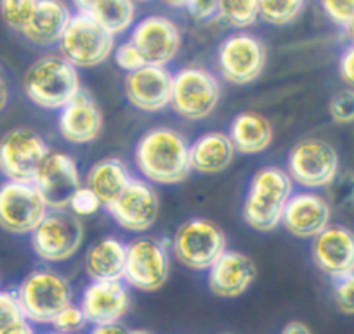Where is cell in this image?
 Returning <instances> with one entry per match:
<instances>
[{"label": "cell", "mask_w": 354, "mask_h": 334, "mask_svg": "<svg viewBox=\"0 0 354 334\" xmlns=\"http://www.w3.org/2000/svg\"><path fill=\"white\" fill-rule=\"evenodd\" d=\"M134 163L142 179L156 186H177L189 177V142L176 128L155 127L139 137Z\"/></svg>", "instance_id": "obj_1"}, {"label": "cell", "mask_w": 354, "mask_h": 334, "mask_svg": "<svg viewBox=\"0 0 354 334\" xmlns=\"http://www.w3.org/2000/svg\"><path fill=\"white\" fill-rule=\"evenodd\" d=\"M294 194V180L280 166L257 170L248 184L241 217L250 229L271 233L281 226L285 206Z\"/></svg>", "instance_id": "obj_2"}, {"label": "cell", "mask_w": 354, "mask_h": 334, "mask_svg": "<svg viewBox=\"0 0 354 334\" xmlns=\"http://www.w3.org/2000/svg\"><path fill=\"white\" fill-rule=\"evenodd\" d=\"M23 90L37 108L59 111L82 90L80 73L61 54H47L26 70Z\"/></svg>", "instance_id": "obj_3"}, {"label": "cell", "mask_w": 354, "mask_h": 334, "mask_svg": "<svg viewBox=\"0 0 354 334\" xmlns=\"http://www.w3.org/2000/svg\"><path fill=\"white\" fill-rule=\"evenodd\" d=\"M16 295L33 326H50L57 313L73 303V288L68 277L46 267L30 272Z\"/></svg>", "instance_id": "obj_4"}, {"label": "cell", "mask_w": 354, "mask_h": 334, "mask_svg": "<svg viewBox=\"0 0 354 334\" xmlns=\"http://www.w3.org/2000/svg\"><path fill=\"white\" fill-rule=\"evenodd\" d=\"M223 229L209 218H189L174 233L170 251L177 264L195 272L209 271L210 265L227 250Z\"/></svg>", "instance_id": "obj_5"}, {"label": "cell", "mask_w": 354, "mask_h": 334, "mask_svg": "<svg viewBox=\"0 0 354 334\" xmlns=\"http://www.w3.org/2000/svg\"><path fill=\"white\" fill-rule=\"evenodd\" d=\"M85 229L82 218L68 208L49 210L30 234V244L39 260L46 264H63L80 251Z\"/></svg>", "instance_id": "obj_6"}, {"label": "cell", "mask_w": 354, "mask_h": 334, "mask_svg": "<svg viewBox=\"0 0 354 334\" xmlns=\"http://www.w3.org/2000/svg\"><path fill=\"white\" fill-rule=\"evenodd\" d=\"M219 78L200 66L181 68L174 75L170 108L188 121H203L212 117L221 101Z\"/></svg>", "instance_id": "obj_7"}, {"label": "cell", "mask_w": 354, "mask_h": 334, "mask_svg": "<svg viewBox=\"0 0 354 334\" xmlns=\"http://www.w3.org/2000/svg\"><path fill=\"white\" fill-rule=\"evenodd\" d=\"M57 50L78 70L101 66L115 50V35L87 14L75 12L57 43Z\"/></svg>", "instance_id": "obj_8"}, {"label": "cell", "mask_w": 354, "mask_h": 334, "mask_svg": "<svg viewBox=\"0 0 354 334\" xmlns=\"http://www.w3.org/2000/svg\"><path fill=\"white\" fill-rule=\"evenodd\" d=\"M170 275V248L151 236L134 237L127 243L124 281L141 293H155Z\"/></svg>", "instance_id": "obj_9"}, {"label": "cell", "mask_w": 354, "mask_h": 334, "mask_svg": "<svg viewBox=\"0 0 354 334\" xmlns=\"http://www.w3.org/2000/svg\"><path fill=\"white\" fill-rule=\"evenodd\" d=\"M268 63L264 42L247 32L231 33L217 49V68L227 84L245 87L261 78Z\"/></svg>", "instance_id": "obj_10"}, {"label": "cell", "mask_w": 354, "mask_h": 334, "mask_svg": "<svg viewBox=\"0 0 354 334\" xmlns=\"http://www.w3.org/2000/svg\"><path fill=\"white\" fill-rule=\"evenodd\" d=\"M339 153L322 139H304L290 149L287 172L304 189H326L339 175Z\"/></svg>", "instance_id": "obj_11"}, {"label": "cell", "mask_w": 354, "mask_h": 334, "mask_svg": "<svg viewBox=\"0 0 354 334\" xmlns=\"http://www.w3.org/2000/svg\"><path fill=\"white\" fill-rule=\"evenodd\" d=\"M49 206L33 182L6 180L0 184V229L15 236H30Z\"/></svg>", "instance_id": "obj_12"}, {"label": "cell", "mask_w": 354, "mask_h": 334, "mask_svg": "<svg viewBox=\"0 0 354 334\" xmlns=\"http://www.w3.org/2000/svg\"><path fill=\"white\" fill-rule=\"evenodd\" d=\"M49 151L39 132L26 127L12 128L0 137V173L8 180L33 182Z\"/></svg>", "instance_id": "obj_13"}, {"label": "cell", "mask_w": 354, "mask_h": 334, "mask_svg": "<svg viewBox=\"0 0 354 334\" xmlns=\"http://www.w3.org/2000/svg\"><path fill=\"white\" fill-rule=\"evenodd\" d=\"M120 229L132 234H145L151 229L160 215V196L151 182L132 177L124 190L104 206Z\"/></svg>", "instance_id": "obj_14"}, {"label": "cell", "mask_w": 354, "mask_h": 334, "mask_svg": "<svg viewBox=\"0 0 354 334\" xmlns=\"http://www.w3.org/2000/svg\"><path fill=\"white\" fill-rule=\"evenodd\" d=\"M131 40L146 64L167 66L181 50L183 35L176 21L167 16L151 14L134 23Z\"/></svg>", "instance_id": "obj_15"}, {"label": "cell", "mask_w": 354, "mask_h": 334, "mask_svg": "<svg viewBox=\"0 0 354 334\" xmlns=\"http://www.w3.org/2000/svg\"><path fill=\"white\" fill-rule=\"evenodd\" d=\"M33 184L46 199L49 210L68 208L71 196L84 186L77 161L61 151H49L44 158Z\"/></svg>", "instance_id": "obj_16"}, {"label": "cell", "mask_w": 354, "mask_h": 334, "mask_svg": "<svg viewBox=\"0 0 354 334\" xmlns=\"http://www.w3.org/2000/svg\"><path fill=\"white\" fill-rule=\"evenodd\" d=\"M174 75L167 66L142 64L124 78V94L142 113H160L172 101Z\"/></svg>", "instance_id": "obj_17"}, {"label": "cell", "mask_w": 354, "mask_h": 334, "mask_svg": "<svg viewBox=\"0 0 354 334\" xmlns=\"http://www.w3.org/2000/svg\"><path fill=\"white\" fill-rule=\"evenodd\" d=\"M131 291L124 279L117 281H91L80 296V308L87 317L88 326L101 327L122 322L131 310Z\"/></svg>", "instance_id": "obj_18"}, {"label": "cell", "mask_w": 354, "mask_h": 334, "mask_svg": "<svg viewBox=\"0 0 354 334\" xmlns=\"http://www.w3.org/2000/svg\"><path fill=\"white\" fill-rule=\"evenodd\" d=\"M104 118L96 99L82 88L64 108L59 109L57 132L73 146H85L96 141L103 130Z\"/></svg>", "instance_id": "obj_19"}, {"label": "cell", "mask_w": 354, "mask_h": 334, "mask_svg": "<svg viewBox=\"0 0 354 334\" xmlns=\"http://www.w3.org/2000/svg\"><path fill=\"white\" fill-rule=\"evenodd\" d=\"M330 201L313 190L294 193L285 206L281 226L297 239H313L330 226Z\"/></svg>", "instance_id": "obj_20"}, {"label": "cell", "mask_w": 354, "mask_h": 334, "mask_svg": "<svg viewBox=\"0 0 354 334\" xmlns=\"http://www.w3.org/2000/svg\"><path fill=\"white\" fill-rule=\"evenodd\" d=\"M313 264L330 279L354 272V233L347 227L332 226L313 237Z\"/></svg>", "instance_id": "obj_21"}, {"label": "cell", "mask_w": 354, "mask_h": 334, "mask_svg": "<svg viewBox=\"0 0 354 334\" xmlns=\"http://www.w3.org/2000/svg\"><path fill=\"white\" fill-rule=\"evenodd\" d=\"M254 260L236 250H226L207 271V286L212 295L233 299L245 295L255 281Z\"/></svg>", "instance_id": "obj_22"}, {"label": "cell", "mask_w": 354, "mask_h": 334, "mask_svg": "<svg viewBox=\"0 0 354 334\" xmlns=\"http://www.w3.org/2000/svg\"><path fill=\"white\" fill-rule=\"evenodd\" d=\"M71 16L64 0H39L21 35L37 47H54L59 43Z\"/></svg>", "instance_id": "obj_23"}, {"label": "cell", "mask_w": 354, "mask_h": 334, "mask_svg": "<svg viewBox=\"0 0 354 334\" xmlns=\"http://www.w3.org/2000/svg\"><path fill=\"white\" fill-rule=\"evenodd\" d=\"M236 156L230 135L224 132H205L189 144L192 170L202 175H216L231 166Z\"/></svg>", "instance_id": "obj_24"}, {"label": "cell", "mask_w": 354, "mask_h": 334, "mask_svg": "<svg viewBox=\"0 0 354 334\" xmlns=\"http://www.w3.org/2000/svg\"><path fill=\"white\" fill-rule=\"evenodd\" d=\"M127 244L118 237L104 236L88 246L84 255V271L91 281L124 279Z\"/></svg>", "instance_id": "obj_25"}, {"label": "cell", "mask_w": 354, "mask_h": 334, "mask_svg": "<svg viewBox=\"0 0 354 334\" xmlns=\"http://www.w3.org/2000/svg\"><path fill=\"white\" fill-rule=\"evenodd\" d=\"M231 142L238 155L255 156L270 149L274 139V128L271 121L254 111L236 115L227 130Z\"/></svg>", "instance_id": "obj_26"}, {"label": "cell", "mask_w": 354, "mask_h": 334, "mask_svg": "<svg viewBox=\"0 0 354 334\" xmlns=\"http://www.w3.org/2000/svg\"><path fill=\"white\" fill-rule=\"evenodd\" d=\"M132 180L129 166L118 158H104L94 163L85 175L84 184L103 201V206L115 199Z\"/></svg>", "instance_id": "obj_27"}, {"label": "cell", "mask_w": 354, "mask_h": 334, "mask_svg": "<svg viewBox=\"0 0 354 334\" xmlns=\"http://www.w3.org/2000/svg\"><path fill=\"white\" fill-rule=\"evenodd\" d=\"M136 2L132 0H100L91 12V18L96 19L111 35H122L129 32L136 23Z\"/></svg>", "instance_id": "obj_28"}, {"label": "cell", "mask_w": 354, "mask_h": 334, "mask_svg": "<svg viewBox=\"0 0 354 334\" xmlns=\"http://www.w3.org/2000/svg\"><path fill=\"white\" fill-rule=\"evenodd\" d=\"M33 324L26 319L16 291H0V334L32 333Z\"/></svg>", "instance_id": "obj_29"}, {"label": "cell", "mask_w": 354, "mask_h": 334, "mask_svg": "<svg viewBox=\"0 0 354 334\" xmlns=\"http://www.w3.org/2000/svg\"><path fill=\"white\" fill-rule=\"evenodd\" d=\"M217 18L234 30H247L259 21V0H219Z\"/></svg>", "instance_id": "obj_30"}, {"label": "cell", "mask_w": 354, "mask_h": 334, "mask_svg": "<svg viewBox=\"0 0 354 334\" xmlns=\"http://www.w3.org/2000/svg\"><path fill=\"white\" fill-rule=\"evenodd\" d=\"M306 0H259V19L271 26H287L304 11Z\"/></svg>", "instance_id": "obj_31"}, {"label": "cell", "mask_w": 354, "mask_h": 334, "mask_svg": "<svg viewBox=\"0 0 354 334\" xmlns=\"http://www.w3.org/2000/svg\"><path fill=\"white\" fill-rule=\"evenodd\" d=\"M39 0H0V18L12 32L21 33Z\"/></svg>", "instance_id": "obj_32"}, {"label": "cell", "mask_w": 354, "mask_h": 334, "mask_svg": "<svg viewBox=\"0 0 354 334\" xmlns=\"http://www.w3.org/2000/svg\"><path fill=\"white\" fill-rule=\"evenodd\" d=\"M88 326L87 317H85L84 310L80 308V305H75L70 303L68 306H64L59 313L56 315V319L53 320L50 327H53L56 333H80L85 327Z\"/></svg>", "instance_id": "obj_33"}, {"label": "cell", "mask_w": 354, "mask_h": 334, "mask_svg": "<svg viewBox=\"0 0 354 334\" xmlns=\"http://www.w3.org/2000/svg\"><path fill=\"white\" fill-rule=\"evenodd\" d=\"M330 117L335 124L349 125L354 121V88H342L332 97L328 106Z\"/></svg>", "instance_id": "obj_34"}, {"label": "cell", "mask_w": 354, "mask_h": 334, "mask_svg": "<svg viewBox=\"0 0 354 334\" xmlns=\"http://www.w3.org/2000/svg\"><path fill=\"white\" fill-rule=\"evenodd\" d=\"M101 206H103V201L100 199V196H97L91 187L85 186V184L82 187H78L77 193L71 196L70 203H68V210L80 218L91 217V215L96 213Z\"/></svg>", "instance_id": "obj_35"}, {"label": "cell", "mask_w": 354, "mask_h": 334, "mask_svg": "<svg viewBox=\"0 0 354 334\" xmlns=\"http://www.w3.org/2000/svg\"><path fill=\"white\" fill-rule=\"evenodd\" d=\"M333 302L346 315H354V272L333 279Z\"/></svg>", "instance_id": "obj_36"}, {"label": "cell", "mask_w": 354, "mask_h": 334, "mask_svg": "<svg viewBox=\"0 0 354 334\" xmlns=\"http://www.w3.org/2000/svg\"><path fill=\"white\" fill-rule=\"evenodd\" d=\"M326 189H328V197L333 204H339V206L354 204V173L339 172V175Z\"/></svg>", "instance_id": "obj_37"}, {"label": "cell", "mask_w": 354, "mask_h": 334, "mask_svg": "<svg viewBox=\"0 0 354 334\" xmlns=\"http://www.w3.org/2000/svg\"><path fill=\"white\" fill-rule=\"evenodd\" d=\"M111 56H113L115 64H117L120 70H124L125 73H131V71L138 70L142 64H146L141 52H139L138 47L134 46V42H132L131 39H129L127 42L120 43V46H115V50Z\"/></svg>", "instance_id": "obj_38"}, {"label": "cell", "mask_w": 354, "mask_h": 334, "mask_svg": "<svg viewBox=\"0 0 354 334\" xmlns=\"http://www.w3.org/2000/svg\"><path fill=\"white\" fill-rule=\"evenodd\" d=\"M319 6L326 18L340 28L354 16V0H319Z\"/></svg>", "instance_id": "obj_39"}, {"label": "cell", "mask_w": 354, "mask_h": 334, "mask_svg": "<svg viewBox=\"0 0 354 334\" xmlns=\"http://www.w3.org/2000/svg\"><path fill=\"white\" fill-rule=\"evenodd\" d=\"M192 18L196 21H210L216 19L219 14V0H189L186 6Z\"/></svg>", "instance_id": "obj_40"}, {"label": "cell", "mask_w": 354, "mask_h": 334, "mask_svg": "<svg viewBox=\"0 0 354 334\" xmlns=\"http://www.w3.org/2000/svg\"><path fill=\"white\" fill-rule=\"evenodd\" d=\"M339 75L347 87L354 88V43L347 46L340 54Z\"/></svg>", "instance_id": "obj_41"}, {"label": "cell", "mask_w": 354, "mask_h": 334, "mask_svg": "<svg viewBox=\"0 0 354 334\" xmlns=\"http://www.w3.org/2000/svg\"><path fill=\"white\" fill-rule=\"evenodd\" d=\"M97 2H100V0H71L75 12H80V14H87V16L93 12V9L96 8Z\"/></svg>", "instance_id": "obj_42"}, {"label": "cell", "mask_w": 354, "mask_h": 334, "mask_svg": "<svg viewBox=\"0 0 354 334\" xmlns=\"http://www.w3.org/2000/svg\"><path fill=\"white\" fill-rule=\"evenodd\" d=\"M9 104V84L6 80L4 73L0 70V113L8 108Z\"/></svg>", "instance_id": "obj_43"}, {"label": "cell", "mask_w": 354, "mask_h": 334, "mask_svg": "<svg viewBox=\"0 0 354 334\" xmlns=\"http://www.w3.org/2000/svg\"><path fill=\"white\" fill-rule=\"evenodd\" d=\"M283 333L285 334H308L311 333V329H309V326H306L304 322H301V320H292V322H288L287 326L283 327Z\"/></svg>", "instance_id": "obj_44"}, {"label": "cell", "mask_w": 354, "mask_h": 334, "mask_svg": "<svg viewBox=\"0 0 354 334\" xmlns=\"http://www.w3.org/2000/svg\"><path fill=\"white\" fill-rule=\"evenodd\" d=\"M94 333L97 334H115V333H125L127 331V327L124 326L122 322H113V324H108V326H101V327H94Z\"/></svg>", "instance_id": "obj_45"}, {"label": "cell", "mask_w": 354, "mask_h": 334, "mask_svg": "<svg viewBox=\"0 0 354 334\" xmlns=\"http://www.w3.org/2000/svg\"><path fill=\"white\" fill-rule=\"evenodd\" d=\"M342 30H344V35H346V39L349 40L351 43H354V16L346 23V25L342 26Z\"/></svg>", "instance_id": "obj_46"}, {"label": "cell", "mask_w": 354, "mask_h": 334, "mask_svg": "<svg viewBox=\"0 0 354 334\" xmlns=\"http://www.w3.org/2000/svg\"><path fill=\"white\" fill-rule=\"evenodd\" d=\"M189 0H163V4L172 9H186Z\"/></svg>", "instance_id": "obj_47"}, {"label": "cell", "mask_w": 354, "mask_h": 334, "mask_svg": "<svg viewBox=\"0 0 354 334\" xmlns=\"http://www.w3.org/2000/svg\"><path fill=\"white\" fill-rule=\"evenodd\" d=\"M132 2H136V4H148L151 0H132Z\"/></svg>", "instance_id": "obj_48"}]
</instances>
